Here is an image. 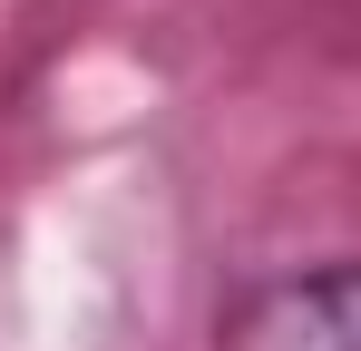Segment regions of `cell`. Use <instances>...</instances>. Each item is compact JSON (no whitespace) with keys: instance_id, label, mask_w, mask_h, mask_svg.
<instances>
[{"instance_id":"6da1fadb","label":"cell","mask_w":361,"mask_h":351,"mask_svg":"<svg viewBox=\"0 0 361 351\" xmlns=\"http://www.w3.org/2000/svg\"><path fill=\"white\" fill-rule=\"evenodd\" d=\"M215 351H361V254L244 283L215 322Z\"/></svg>"}]
</instances>
